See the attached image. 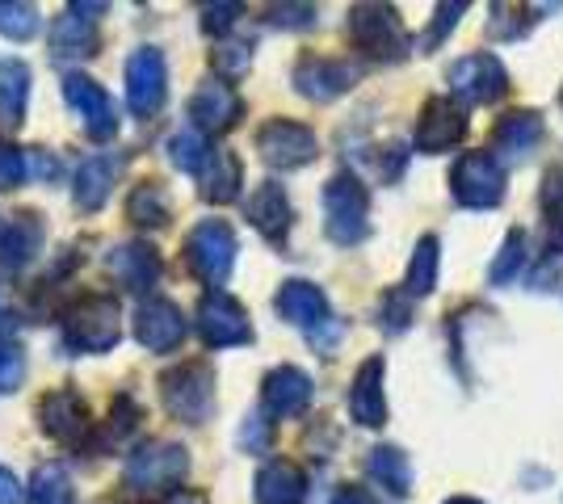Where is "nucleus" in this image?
I'll list each match as a JSON object with an SVG mask.
<instances>
[{
	"label": "nucleus",
	"mask_w": 563,
	"mask_h": 504,
	"mask_svg": "<svg viewBox=\"0 0 563 504\" xmlns=\"http://www.w3.org/2000/svg\"><path fill=\"white\" fill-rule=\"evenodd\" d=\"M59 328L71 354H110L122 340V307L114 294L89 290L59 312Z\"/></svg>",
	"instance_id": "nucleus-1"
},
{
	"label": "nucleus",
	"mask_w": 563,
	"mask_h": 504,
	"mask_svg": "<svg viewBox=\"0 0 563 504\" xmlns=\"http://www.w3.org/2000/svg\"><path fill=\"white\" fill-rule=\"evenodd\" d=\"M189 475V450L177 441H143L122 467V488L135 496H168Z\"/></svg>",
	"instance_id": "nucleus-2"
},
{
	"label": "nucleus",
	"mask_w": 563,
	"mask_h": 504,
	"mask_svg": "<svg viewBox=\"0 0 563 504\" xmlns=\"http://www.w3.org/2000/svg\"><path fill=\"white\" fill-rule=\"evenodd\" d=\"M165 412L181 425H207L214 412V370L211 361L194 358L161 374Z\"/></svg>",
	"instance_id": "nucleus-3"
},
{
	"label": "nucleus",
	"mask_w": 563,
	"mask_h": 504,
	"mask_svg": "<svg viewBox=\"0 0 563 504\" xmlns=\"http://www.w3.org/2000/svg\"><path fill=\"white\" fill-rule=\"evenodd\" d=\"M324 232L341 248H353L371 236V193L353 172H336L324 186Z\"/></svg>",
	"instance_id": "nucleus-4"
},
{
	"label": "nucleus",
	"mask_w": 563,
	"mask_h": 504,
	"mask_svg": "<svg viewBox=\"0 0 563 504\" xmlns=\"http://www.w3.org/2000/svg\"><path fill=\"white\" fill-rule=\"evenodd\" d=\"M181 253H186V269L202 287L223 290V282L232 278V269H235L240 244H235L232 223H223V219H202L186 236V248H181Z\"/></svg>",
	"instance_id": "nucleus-5"
},
{
	"label": "nucleus",
	"mask_w": 563,
	"mask_h": 504,
	"mask_svg": "<svg viewBox=\"0 0 563 504\" xmlns=\"http://www.w3.org/2000/svg\"><path fill=\"white\" fill-rule=\"evenodd\" d=\"M350 43L371 59H404L408 55V30H404L391 4H353Z\"/></svg>",
	"instance_id": "nucleus-6"
},
{
	"label": "nucleus",
	"mask_w": 563,
	"mask_h": 504,
	"mask_svg": "<svg viewBox=\"0 0 563 504\" xmlns=\"http://www.w3.org/2000/svg\"><path fill=\"white\" fill-rule=\"evenodd\" d=\"M450 193L467 211H493L505 198V165L493 152H467L450 172Z\"/></svg>",
	"instance_id": "nucleus-7"
},
{
	"label": "nucleus",
	"mask_w": 563,
	"mask_h": 504,
	"mask_svg": "<svg viewBox=\"0 0 563 504\" xmlns=\"http://www.w3.org/2000/svg\"><path fill=\"white\" fill-rule=\"evenodd\" d=\"M194 328L202 336L207 349H235V345H253V320L235 303L228 290H207L198 299Z\"/></svg>",
	"instance_id": "nucleus-8"
},
{
	"label": "nucleus",
	"mask_w": 563,
	"mask_h": 504,
	"mask_svg": "<svg viewBox=\"0 0 563 504\" xmlns=\"http://www.w3.org/2000/svg\"><path fill=\"white\" fill-rule=\"evenodd\" d=\"M257 156L269 168L290 172V168H303L320 156V139H316V131L303 126V122L269 119V122H261V131H257Z\"/></svg>",
	"instance_id": "nucleus-9"
},
{
	"label": "nucleus",
	"mask_w": 563,
	"mask_h": 504,
	"mask_svg": "<svg viewBox=\"0 0 563 504\" xmlns=\"http://www.w3.org/2000/svg\"><path fill=\"white\" fill-rule=\"evenodd\" d=\"M450 93L459 105H488L509 93V72L493 51H475L450 68Z\"/></svg>",
	"instance_id": "nucleus-10"
},
{
	"label": "nucleus",
	"mask_w": 563,
	"mask_h": 504,
	"mask_svg": "<svg viewBox=\"0 0 563 504\" xmlns=\"http://www.w3.org/2000/svg\"><path fill=\"white\" fill-rule=\"evenodd\" d=\"M64 101H68L71 110L80 114L85 122V135L93 139V144H110L118 135V110L110 93L97 85L93 76L85 72H64Z\"/></svg>",
	"instance_id": "nucleus-11"
},
{
	"label": "nucleus",
	"mask_w": 563,
	"mask_h": 504,
	"mask_svg": "<svg viewBox=\"0 0 563 504\" xmlns=\"http://www.w3.org/2000/svg\"><path fill=\"white\" fill-rule=\"evenodd\" d=\"M38 429L47 433L51 441H59V446H80L85 433L93 429L85 395L76 387H55V391H47L38 400Z\"/></svg>",
	"instance_id": "nucleus-12"
},
{
	"label": "nucleus",
	"mask_w": 563,
	"mask_h": 504,
	"mask_svg": "<svg viewBox=\"0 0 563 504\" xmlns=\"http://www.w3.org/2000/svg\"><path fill=\"white\" fill-rule=\"evenodd\" d=\"M165 97H168L165 55L156 47H140L126 59V105H131V114L152 119L165 105Z\"/></svg>",
	"instance_id": "nucleus-13"
},
{
	"label": "nucleus",
	"mask_w": 563,
	"mask_h": 504,
	"mask_svg": "<svg viewBox=\"0 0 563 504\" xmlns=\"http://www.w3.org/2000/svg\"><path fill=\"white\" fill-rule=\"evenodd\" d=\"M463 135H467V105H459L454 97H429L417 119V152L442 156L463 144Z\"/></svg>",
	"instance_id": "nucleus-14"
},
{
	"label": "nucleus",
	"mask_w": 563,
	"mask_h": 504,
	"mask_svg": "<svg viewBox=\"0 0 563 504\" xmlns=\"http://www.w3.org/2000/svg\"><path fill=\"white\" fill-rule=\"evenodd\" d=\"M353 80H357V64L350 59H332V55H299L295 64V89L316 101V105H329L341 93H350Z\"/></svg>",
	"instance_id": "nucleus-15"
},
{
	"label": "nucleus",
	"mask_w": 563,
	"mask_h": 504,
	"mask_svg": "<svg viewBox=\"0 0 563 504\" xmlns=\"http://www.w3.org/2000/svg\"><path fill=\"white\" fill-rule=\"evenodd\" d=\"M186 114L194 131H202V135H223V131H232L235 122L244 119V101H240V93H235L232 85L207 80V85H198L194 97L186 101Z\"/></svg>",
	"instance_id": "nucleus-16"
},
{
	"label": "nucleus",
	"mask_w": 563,
	"mask_h": 504,
	"mask_svg": "<svg viewBox=\"0 0 563 504\" xmlns=\"http://www.w3.org/2000/svg\"><path fill=\"white\" fill-rule=\"evenodd\" d=\"M186 312L173 299H143L135 307V340L147 354H173L186 340Z\"/></svg>",
	"instance_id": "nucleus-17"
},
{
	"label": "nucleus",
	"mask_w": 563,
	"mask_h": 504,
	"mask_svg": "<svg viewBox=\"0 0 563 504\" xmlns=\"http://www.w3.org/2000/svg\"><path fill=\"white\" fill-rule=\"evenodd\" d=\"M97 13H106V4H80L71 0L64 18L51 25V55L55 59H80V55H97L101 34H97Z\"/></svg>",
	"instance_id": "nucleus-18"
},
{
	"label": "nucleus",
	"mask_w": 563,
	"mask_h": 504,
	"mask_svg": "<svg viewBox=\"0 0 563 504\" xmlns=\"http://www.w3.org/2000/svg\"><path fill=\"white\" fill-rule=\"evenodd\" d=\"M47 240L38 211H0V269H25Z\"/></svg>",
	"instance_id": "nucleus-19"
},
{
	"label": "nucleus",
	"mask_w": 563,
	"mask_h": 504,
	"mask_svg": "<svg viewBox=\"0 0 563 504\" xmlns=\"http://www.w3.org/2000/svg\"><path fill=\"white\" fill-rule=\"evenodd\" d=\"M311 391L316 387L299 366H274L261 383V408H265V416H278V421L303 416L311 404Z\"/></svg>",
	"instance_id": "nucleus-20"
},
{
	"label": "nucleus",
	"mask_w": 563,
	"mask_h": 504,
	"mask_svg": "<svg viewBox=\"0 0 563 504\" xmlns=\"http://www.w3.org/2000/svg\"><path fill=\"white\" fill-rule=\"evenodd\" d=\"M122 165H126V160H122L118 152H97V156H85L80 168H76V186H71V202H76V211L97 215V211L106 206L110 190H114Z\"/></svg>",
	"instance_id": "nucleus-21"
},
{
	"label": "nucleus",
	"mask_w": 563,
	"mask_h": 504,
	"mask_svg": "<svg viewBox=\"0 0 563 504\" xmlns=\"http://www.w3.org/2000/svg\"><path fill=\"white\" fill-rule=\"evenodd\" d=\"M383 379H387V361L366 358L357 366L350 383V416L366 429H383L387 425V395H383Z\"/></svg>",
	"instance_id": "nucleus-22"
},
{
	"label": "nucleus",
	"mask_w": 563,
	"mask_h": 504,
	"mask_svg": "<svg viewBox=\"0 0 563 504\" xmlns=\"http://www.w3.org/2000/svg\"><path fill=\"white\" fill-rule=\"evenodd\" d=\"M274 312L286 320V324H295V328H320L329 315V294L316 287V282H303V278H290V282H282L278 294H274Z\"/></svg>",
	"instance_id": "nucleus-23"
},
{
	"label": "nucleus",
	"mask_w": 563,
	"mask_h": 504,
	"mask_svg": "<svg viewBox=\"0 0 563 504\" xmlns=\"http://www.w3.org/2000/svg\"><path fill=\"white\" fill-rule=\"evenodd\" d=\"M547 135V126L534 110H509L505 119L493 126V156L505 165V160H526L534 156Z\"/></svg>",
	"instance_id": "nucleus-24"
},
{
	"label": "nucleus",
	"mask_w": 563,
	"mask_h": 504,
	"mask_svg": "<svg viewBox=\"0 0 563 504\" xmlns=\"http://www.w3.org/2000/svg\"><path fill=\"white\" fill-rule=\"evenodd\" d=\"M106 265H110V273H114L118 282H122L126 290H135V294H143V290H152L156 282H161V257H156L152 244H143V240L110 248Z\"/></svg>",
	"instance_id": "nucleus-25"
},
{
	"label": "nucleus",
	"mask_w": 563,
	"mask_h": 504,
	"mask_svg": "<svg viewBox=\"0 0 563 504\" xmlns=\"http://www.w3.org/2000/svg\"><path fill=\"white\" fill-rule=\"evenodd\" d=\"M290 219H295V211H290L286 190H282L278 181H261L257 190H253V198H249V223L269 244H282L286 232H290Z\"/></svg>",
	"instance_id": "nucleus-26"
},
{
	"label": "nucleus",
	"mask_w": 563,
	"mask_h": 504,
	"mask_svg": "<svg viewBox=\"0 0 563 504\" xmlns=\"http://www.w3.org/2000/svg\"><path fill=\"white\" fill-rule=\"evenodd\" d=\"M253 496H257V504H303L307 475L290 458H269L253 480Z\"/></svg>",
	"instance_id": "nucleus-27"
},
{
	"label": "nucleus",
	"mask_w": 563,
	"mask_h": 504,
	"mask_svg": "<svg viewBox=\"0 0 563 504\" xmlns=\"http://www.w3.org/2000/svg\"><path fill=\"white\" fill-rule=\"evenodd\" d=\"M30 105V68L25 59L0 55V126H22Z\"/></svg>",
	"instance_id": "nucleus-28"
},
{
	"label": "nucleus",
	"mask_w": 563,
	"mask_h": 504,
	"mask_svg": "<svg viewBox=\"0 0 563 504\" xmlns=\"http://www.w3.org/2000/svg\"><path fill=\"white\" fill-rule=\"evenodd\" d=\"M240 186H244V168L235 160L228 147H214L211 160H207V172H202V198L223 206V202H235L240 198Z\"/></svg>",
	"instance_id": "nucleus-29"
},
{
	"label": "nucleus",
	"mask_w": 563,
	"mask_h": 504,
	"mask_svg": "<svg viewBox=\"0 0 563 504\" xmlns=\"http://www.w3.org/2000/svg\"><path fill=\"white\" fill-rule=\"evenodd\" d=\"M366 475L387 488L391 496H408L412 492V462L399 446H375L371 458H366Z\"/></svg>",
	"instance_id": "nucleus-30"
},
{
	"label": "nucleus",
	"mask_w": 563,
	"mask_h": 504,
	"mask_svg": "<svg viewBox=\"0 0 563 504\" xmlns=\"http://www.w3.org/2000/svg\"><path fill=\"white\" fill-rule=\"evenodd\" d=\"M126 219H131L135 227H165L168 219H173L165 181L152 177V181H140L135 190L126 193Z\"/></svg>",
	"instance_id": "nucleus-31"
},
{
	"label": "nucleus",
	"mask_w": 563,
	"mask_h": 504,
	"mask_svg": "<svg viewBox=\"0 0 563 504\" xmlns=\"http://www.w3.org/2000/svg\"><path fill=\"white\" fill-rule=\"evenodd\" d=\"M438 265H442V244L438 236H421L417 248H412V261H408V278H404V290L412 299H424L438 290Z\"/></svg>",
	"instance_id": "nucleus-32"
},
{
	"label": "nucleus",
	"mask_w": 563,
	"mask_h": 504,
	"mask_svg": "<svg viewBox=\"0 0 563 504\" xmlns=\"http://www.w3.org/2000/svg\"><path fill=\"white\" fill-rule=\"evenodd\" d=\"M25 501H30V504H76V488H71V475L64 471V467H59V462H43V467L30 475Z\"/></svg>",
	"instance_id": "nucleus-33"
},
{
	"label": "nucleus",
	"mask_w": 563,
	"mask_h": 504,
	"mask_svg": "<svg viewBox=\"0 0 563 504\" xmlns=\"http://www.w3.org/2000/svg\"><path fill=\"white\" fill-rule=\"evenodd\" d=\"M168 160L181 168V172H189V177H202V172H207V160H211L207 135L194 131V126L173 131V135H168Z\"/></svg>",
	"instance_id": "nucleus-34"
},
{
	"label": "nucleus",
	"mask_w": 563,
	"mask_h": 504,
	"mask_svg": "<svg viewBox=\"0 0 563 504\" xmlns=\"http://www.w3.org/2000/svg\"><path fill=\"white\" fill-rule=\"evenodd\" d=\"M526 265H530V236H526L521 227H514V232L505 236V244H500L493 269H488V282L509 287L517 273H526Z\"/></svg>",
	"instance_id": "nucleus-35"
},
{
	"label": "nucleus",
	"mask_w": 563,
	"mask_h": 504,
	"mask_svg": "<svg viewBox=\"0 0 563 504\" xmlns=\"http://www.w3.org/2000/svg\"><path fill=\"white\" fill-rule=\"evenodd\" d=\"M542 227H547V248L560 257L563 253V172H547L542 177Z\"/></svg>",
	"instance_id": "nucleus-36"
},
{
	"label": "nucleus",
	"mask_w": 563,
	"mask_h": 504,
	"mask_svg": "<svg viewBox=\"0 0 563 504\" xmlns=\"http://www.w3.org/2000/svg\"><path fill=\"white\" fill-rule=\"evenodd\" d=\"M140 421H143V412L135 408V400H131V395H118L114 408H110V421L97 433V450H110L122 437H131V433L140 429Z\"/></svg>",
	"instance_id": "nucleus-37"
},
{
	"label": "nucleus",
	"mask_w": 563,
	"mask_h": 504,
	"mask_svg": "<svg viewBox=\"0 0 563 504\" xmlns=\"http://www.w3.org/2000/svg\"><path fill=\"white\" fill-rule=\"evenodd\" d=\"M0 34L9 43H30L38 34V9L34 4H13V0H0Z\"/></svg>",
	"instance_id": "nucleus-38"
},
{
	"label": "nucleus",
	"mask_w": 563,
	"mask_h": 504,
	"mask_svg": "<svg viewBox=\"0 0 563 504\" xmlns=\"http://www.w3.org/2000/svg\"><path fill=\"white\" fill-rule=\"evenodd\" d=\"M211 68L223 80H240V76L253 68V43H219L211 51Z\"/></svg>",
	"instance_id": "nucleus-39"
},
{
	"label": "nucleus",
	"mask_w": 563,
	"mask_h": 504,
	"mask_svg": "<svg viewBox=\"0 0 563 504\" xmlns=\"http://www.w3.org/2000/svg\"><path fill=\"white\" fill-rule=\"evenodd\" d=\"M25 177H30V168H25V152L13 139H4L0 135V193L18 190Z\"/></svg>",
	"instance_id": "nucleus-40"
},
{
	"label": "nucleus",
	"mask_w": 563,
	"mask_h": 504,
	"mask_svg": "<svg viewBox=\"0 0 563 504\" xmlns=\"http://www.w3.org/2000/svg\"><path fill=\"white\" fill-rule=\"evenodd\" d=\"M408 320H412V294H408V290L383 294V303H378V324H383L387 333H404Z\"/></svg>",
	"instance_id": "nucleus-41"
},
{
	"label": "nucleus",
	"mask_w": 563,
	"mask_h": 504,
	"mask_svg": "<svg viewBox=\"0 0 563 504\" xmlns=\"http://www.w3.org/2000/svg\"><path fill=\"white\" fill-rule=\"evenodd\" d=\"M25 379V354L18 345H9V340H0V395H9V391H18Z\"/></svg>",
	"instance_id": "nucleus-42"
},
{
	"label": "nucleus",
	"mask_w": 563,
	"mask_h": 504,
	"mask_svg": "<svg viewBox=\"0 0 563 504\" xmlns=\"http://www.w3.org/2000/svg\"><path fill=\"white\" fill-rule=\"evenodd\" d=\"M463 13H467V4H463V0H454V4H438V18H433V30L421 38V51H433L438 43H446L450 30L463 22Z\"/></svg>",
	"instance_id": "nucleus-43"
},
{
	"label": "nucleus",
	"mask_w": 563,
	"mask_h": 504,
	"mask_svg": "<svg viewBox=\"0 0 563 504\" xmlns=\"http://www.w3.org/2000/svg\"><path fill=\"white\" fill-rule=\"evenodd\" d=\"M269 441H274V429H269L265 412L244 416V425H240V446H244L249 455H265V450H269Z\"/></svg>",
	"instance_id": "nucleus-44"
},
{
	"label": "nucleus",
	"mask_w": 563,
	"mask_h": 504,
	"mask_svg": "<svg viewBox=\"0 0 563 504\" xmlns=\"http://www.w3.org/2000/svg\"><path fill=\"white\" fill-rule=\"evenodd\" d=\"M265 13H269V22L286 25V30L316 25V9H311V4H274V9H265Z\"/></svg>",
	"instance_id": "nucleus-45"
},
{
	"label": "nucleus",
	"mask_w": 563,
	"mask_h": 504,
	"mask_svg": "<svg viewBox=\"0 0 563 504\" xmlns=\"http://www.w3.org/2000/svg\"><path fill=\"white\" fill-rule=\"evenodd\" d=\"M202 13H207V18H202V30H207V34H228L244 9H240V4H207Z\"/></svg>",
	"instance_id": "nucleus-46"
},
{
	"label": "nucleus",
	"mask_w": 563,
	"mask_h": 504,
	"mask_svg": "<svg viewBox=\"0 0 563 504\" xmlns=\"http://www.w3.org/2000/svg\"><path fill=\"white\" fill-rule=\"evenodd\" d=\"M25 168H30L34 181H55V177H59V160H55L51 152H43V147H30V152H25Z\"/></svg>",
	"instance_id": "nucleus-47"
},
{
	"label": "nucleus",
	"mask_w": 563,
	"mask_h": 504,
	"mask_svg": "<svg viewBox=\"0 0 563 504\" xmlns=\"http://www.w3.org/2000/svg\"><path fill=\"white\" fill-rule=\"evenodd\" d=\"M307 340H311V349L332 354V349H336V340H341V320H324L320 328H311V333H307Z\"/></svg>",
	"instance_id": "nucleus-48"
},
{
	"label": "nucleus",
	"mask_w": 563,
	"mask_h": 504,
	"mask_svg": "<svg viewBox=\"0 0 563 504\" xmlns=\"http://www.w3.org/2000/svg\"><path fill=\"white\" fill-rule=\"evenodd\" d=\"M404 160H408L404 144H387V147H383V160H378V172H383V181H396L399 172H404Z\"/></svg>",
	"instance_id": "nucleus-49"
},
{
	"label": "nucleus",
	"mask_w": 563,
	"mask_h": 504,
	"mask_svg": "<svg viewBox=\"0 0 563 504\" xmlns=\"http://www.w3.org/2000/svg\"><path fill=\"white\" fill-rule=\"evenodd\" d=\"M18 501H22V480L9 467H0V504H18Z\"/></svg>",
	"instance_id": "nucleus-50"
},
{
	"label": "nucleus",
	"mask_w": 563,
	"mask_h": 504,
	"mask_svg": "<svg viewBox=\"0 0 563 504\" xmlns=\"http://www.w3.org/2000/svg\"><path fill=\"white\" fill-rule=\"evenodd\" d=\"M332 504H378L366 488H357V483H345L336 496H332Z\"/></svg>",
	"instance_id": "nucleus-51"
},
{
	"label": "nucleus",
	"mask_w": 563,
	"mask_h": 504,
	"mask_svg": "<svg viewBox=\"0 0 563 504\" xmlns=\"http://www.w3.org/2000/svg\"><path fill=\"white\" fill-rule=\"evenodd\" d=\"M13 333V312H9V303H4V287H0V340Z\"/></svg>",
	"instance_id": "nucleus-52"
},
{
	"label": "nucleus",
	"mask_w": 563,
	"mask_h": 504,
	"mask_svg": "<svg viewBox=\"0 0 563 504\" xmlns=\"http://www.w3.org/2000/svg\"><path fill=\"white\" fill-rule=\"evenodd\" d=\"M442 504H484V501H475V496H450V501Z\"/></svg>",
	"instance_id": "nucleus-53"
},
{
	"label": "nucleus",
	"mask_w": 563,
	"mask_h": 504,
	"mask_svg": "<svg viewBox=\"0 0 563 504\" xmlns=\"http://www.w3.org/2000/svg\"><path fill=\"white\" fill-rule=\"evenodd\" d=\"M177 504H202V501H177Z\"/></svg>",
	"instance_id": "nucleus-54"
}]
</instances>
